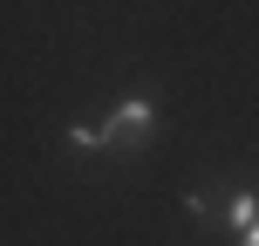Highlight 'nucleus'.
Wrapping results in <instances>:
<instances>
[{"label":"nucleus","mask_w":259,"mask_h":246,"mask_svg":"<svg viewBox=\"0 0 259 246\" xmlns=\"http://www.w3.org/2000/svg\"><path fill=\"white\" fill-rule=\"evenodd\" d=\"M150 130H157V96H123V103L109 110L103 123H96V137H103V151H116V157H123V151H137Z\"/></svg>","instance_id":"nucleus-1"},{"label":"nucleus","mask_w":259,"mask_h":246,"mask_svg":"<svg viewBox=\"0 0 259 246\" xmlns=\"http://www.w3.org/2000/svg\"><path fill=\"white\" fill-rule=\"evenodd\" d=\"M225 226L246 239L252 226H259V198H252V192H232V198H225Z\"/></svg>","instance_id":"nucleus-2"},{"label":"nucleus","mask_w":259,"mask_h":246,"mask_svg":"<svg viewBox=\"0 0 259 246\" xmlns=\"http://www.w3.org/2000/svg\"><path fill=\"white\" fill-rule=\"evenodd\" d=\"M68 144H75V151H103V137H96L89 123H75V130H68Z\"/></svg>","instance_id":"nucleus-3"},{"label":"nucleus","mask_w":259,"mask_h":246,"mask_svg":"<svg viewBox=\"0 0 259 246\" xmlns=\"http://www.w3.org/2000/svg\"><path fill=\"white\" fill-rule=\"evenodd\" d=\"M246 246H259V226H252V233H246Z\"/></svg>","instance_id":"nucleus-4"}]
</instances>
